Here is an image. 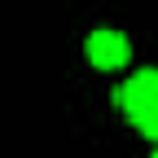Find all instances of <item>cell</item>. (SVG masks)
<instances>
[{"mask_svg": "<svg viewBox=\"0 0 158 158\" xmlns=\"http://www.w3.org/2000/svg\"><path fill=\"white\" fill-rule=\"evenodd\" d=\"M110 101L141 136H149V145H158V70L154 66L132 70L123 84L114 88Z\"/></svg>", "mask_w": 158, "mask_h": 158, "instance_id": "obj_1", "label": "cell"}, {"mask_svg": "<svg viewBox=\"0 0 158 158\" xmlns=\"http://www.w3.org/2000/svg\"><path fill=\"white\" fill-rule=\"evenodd\" d=\"M84 57H88L92 70H123V66L132 62V40H127L123 31L101 27V31H92V35L84 40Z\"/></svg>", "mask_w": 158, "mask_h": 158, "instance_id": "obj_2", "label": "cell"}, {"mask_svg": "<svg viewBox=\"0 0 158 158\" xmlns=\"http://www.w3.org/2000/svg\"><path fill=\"white\" fill-rule=\"evenodd\" d=\"M149 158H158V145H154V149H149Z\"/></svg>", "mask_w": 158, "mask_h": 158, "instance_id": "obj_3", "label": "cell"}]
</instances>
